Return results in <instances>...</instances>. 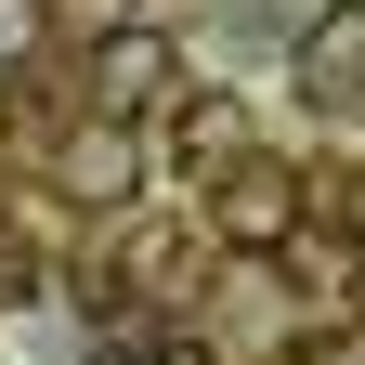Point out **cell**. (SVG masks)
I'll return each instance as SVG.
<instances>
[{"label": "cell", "instance_id": "cell-7", "mask_svg": "<svg viewBox=\"0 0 365 365\" xmlns=\"http://www.w3.org/2000/svg\"><path fill=\"white\" fill-rule=\"evenodd\" d=\"M26 39H39V0H0V66H14Z\"/></svg>", "mask_w": 365, "mask_h": 365}, {"label": "cell", "instance_id": "cell-9", "mask_svg": "<svg viewBox=\"0 0 365 365\" xmlns=\"http://www.w3.org/2000/svg\"><path fill=\"white\" fill-rule=\"evenodd\" d=\"M130 14H157V0H130Z\"/></svg>", "mask_w": 365, "mask_h": 365}, {"label": "cell", "instance_id": "cell-3", "mask_svg": "<svg viewBox=\"0 0 365 365\" xmlns=\"http://www.w3.org/2000/svg\"><path fill=\"white\" fill-rule=\"evenodd\" d=\"M182 170H196V182L248 170V105H235V91H196V78H182V105H170V182Z\"/></svg>", "mask_w": 365, "mask_h": 365}, {"label": "cell", "instance_id": "cell-1", "mask_svg": "<svg viewBox=\"0 0 365 365\" xmlns=\"http://www.w3.org/2000/svg\"><path fill=\"white\" fill-rule=\"evenodd\" d=\"M209 235L235 248V261H274V248L300 235V170H287V157H248V170H222V182H209Z\"/></svg>", "mask_w": 365, "mask_h": 365}, {"label": "cell", "instance_id": "cell-5", "mask_svg": "<svg viewBox=\"0 0 365 365\" xmlns=\"http://www.w3.org/2000/svg\"><path fill=\"white\" fill-rule=\"evenodd\" d=\"M300 91H313V105H365V0H327V14H313L300 26Z\"/></svg>", "mask_w": 365, "mask_h": 365}, {"label": "cell", "instance_id": "cell-8", "mask_svg": "<svg viewBox=\"0 0 365 365\" xmlns=\"http://www.w3.org/2000/svg\"><path fill=\"white\" fill-rule=\"evenodd\" d=\"M144 365H209V339H157V352H144Z\"/></svg>", "mask_w": 365, "mask_h": 365}, {"label": "cell", "instance_id": "cell-2", "mask_svg": "<svg viewBox=\"0 0 365 365\" xmlns=\"http://www.w3.org/2000/svg\"><path fill=\"white\" fill-rule=\"evenodd\" d=\"M182 105V53H170V26H118V39H91V118H170Z\"/></svg>", "mask_w": 365, "mask_h": 365}, {"label": "cell", "instance_id": "cell-4", "mask_svg": "<svg viewBox=\"0 0 365 365\" xmlns=\"http://www.w3.org/2000/svg\"><path fill=\"white\" fill-rule=\"evenodd\" d=\"M53 170H66V196H78V209H130L144 144H130V118H78L66 144H53Z\"/></svg>", "mask_w": 365, "mask_h": 365}, {"label": "cell", "instance_id": "cell-6", "mask_svg": "<svg viewBox=\"0 0 365 365\" xmlns=\"http://www.w3.org/2000/svg\"><path fill=\"white\" fill-rule=\"evenodd\" d=\"M287 365H365V327H327V339H300Z\"/></svg>", "mask_w": 365, "mask_h": 365}]
</instances>
